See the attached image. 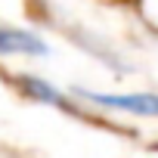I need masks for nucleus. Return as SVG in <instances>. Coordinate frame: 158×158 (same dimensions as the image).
Instances as JSON below:
<instances>
[{"label": "nucleus", "instance_id": "f257e3e1", "mask_svg": "<svg viewBox=\"0 0 158 158\" xmlns=\"http://www.w3.org/2000/svg\"><path fill=\"white\" fill-rule=\"evenodd\" d=\"M84 99L112 109V112H127L136 118H158V93H84Z\"/></svg>", "mask_w": 158, "mask_h": 158}, {"label": "nucleus", "instance_id": "f03ea898", "mask_svg": "<svg viewBox=\"0 0 158 158\" xmlns=\"http://www.w3.org/2000/svg\"><path fill=\"white\" fill-rule=\"evenodd\" d=\"M47 44L22 28H10V25H0V56H44Z\"/></svg>", "mask_w": 158, "mask_h": 158}]
</instances>
